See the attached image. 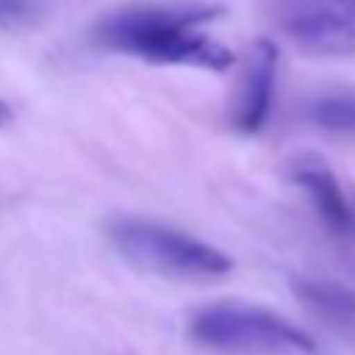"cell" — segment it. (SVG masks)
I'll return each instance as SVG.
<instances>
[{
    "instance_id": "obj_1",
    "label": "cell",
    "mask_w": 355,
    "mask_h": 355,
    "mask_svg": "<svg viewBox=\"0 0 355 355\" xmlns=\"http://www.w3.org/2000/svg\"><path fill=\"white\" fill-rule=\"evenodd\" d=\"M222 8L208 3H166V6H130L108 14L94 28L100 44L122 50L153 64H183L200 69H227L236 55L197 31Z\"/></svg>"
},
{
    "instance_id": "obj_2",
    "label": "cell",
    "mask_w": 355,
    "mask_h": 355,
    "mask_svg": "<svg viewBox=\"0 0 355 355\" xmlns=\"http://www.w3.org/2000/svg\"><path fill=\"white\" fill-rule=\"evenodd\" d=\"M189 336L222 352H316V341L288 319L241 302L200 308L189 322Z\"/></svg>"
},
{
    "instance_id": "obj_3",
    "label": "cell",
    "mask_w": 355,
    "mask_h": 355,
    "mask_svg": "<svg viewBox=\"0 0 355 355\" xmlns=\"http://www.w3.org/2000/svg\"><path fill=\"white\" fill-rule=\"evenodd\" d=\"M108 233L130 263L164 277H219L233 266L222 250L158 222L116 219Z\"/></svg>"
},
{
    "instance_id": "obj_4",
    "label": "cell",
    "mask_w": 355,
    "mask_h": 355,
    "mask_svg": "<svg viewBox=\"0 0 355 355\" xmlns=\"http://www.w3.org/2000/svg\"><path fill=\"white\" fill-rule=\"evenodd\" d=\"M280 25L291 42L316 55L355 53V8L336 0H294L283 8Z\"/></svg>"
},
{
    "instance_id": "obj_5",
    "label": "cell",
    "mask_w": 355,
    "mask_h": 355,
    "mask_svg": "<svg viewBox=\"0 0 355 355\" xmlns=\"http://www.w3.org/2000/svg\"><path fill=\"white\" fill-rule=\"evenodd\" d=\"M291 180L308 191L316 214L324 219L327 227H333L338 233L355 230V211H352L349 200L344 197V191L324 158H319L316 153L297 155L291 161Z\"/></svg>"
},
{
    "instance_id": "obj_6",
    "label": "cell",
    "mask_w": 355,
    "mask_h": 355,
    "mask_svg": "<svg viewBox=\"0 0 355 355\" xmlns=\"http://www.w3.org/2000/svg\"><path fill=\"white\" fill-rule=\"evenodd\" d=\"M277 44L269 39H258L250 50L247 75H244V92L236 111V128L241 133H258L269 116L272 108V92H275V75H277Z\"/></svg>"
},
{
    "instance_id": "obj_7",
    "label": "cell",
    "mask_w": 355,
    "mask_h": 355,
    "mask_svg": "<svg viewBox=\"0 0 355 355\" xmlns=\"http://www.w3.org/2000/svg\"><path fill=\"white\" fill-rule=\"evenodd\" d=\"M294 294L322 319L355 330V291L327 280H294Z\"/></svg>"
},
{
    "instance_id": "obj_8",
    "label": "cell",
    "mask_w": 355,
    "mask_h": 355,
    "mask_svg": "<svg viewBox=\"0 0 355 355\" xmlns=\"http://www.w3.org/2000/svg\"><path fill=\"white\" fill-rule=\"evenodd\" d=\"M311 122L336 133H355V94L319 97L308 105Z\"/></svg>"
},
{
    "instance_id": "obj_9",
    "label": "cell",
    "mask_w": 355,
    "mask_h": 355,
    "mask_svg": "<svg viewBox=\"0 0 355 355\" xmlns=\"http://www.w3.org/2000/svg\"><path fill=\"white\" fill-rule=\"evenodd\" d=\"M33 14V0H0V25L22 22Z\"/></svg>"
},
{
    "instance_id": "obj_10",
    "label": "cell",
    "mask_w": 355,
    "mask_h": 355,
    "mask_svg": "<svg viewBox=\"0 0 355 355\" xmlns=\"http://www.w3.org/2000/svg\"><path fill=\"white\" fill-rule=\"evenodd\" d=\"M336 3H341V6H352V8H355V0H336Z\"/></svg>"
},
{
    "instance_id": "obj_11",
    "label": "cell",
    "mask_w": 355,
    "mask_h": 355,
    "mask_svg": "<svg viewBox=\"0 0 355 355\" xmlns=\"http://www.w3.org/2000/svg\"><path fill=\"white\" fill-rule=\"evenodd\" d=\"M3 116H6V105L0 103V122H3Z\"/></svg>"
}]
</instances>
